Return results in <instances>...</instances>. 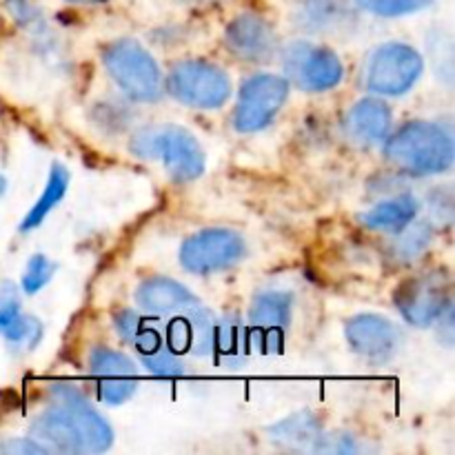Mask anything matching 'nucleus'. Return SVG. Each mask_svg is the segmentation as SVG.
Instances as JSON below:
<instances>
[{"instance_id":"9d476101","label":"nucleus","mask_w":455,"mask_h":455,"mask_svg":"<svg viewBox=\"0 0 455 455\" xmlns=\"http://www.w3.org/2000/svg\"><path fill=\"white\" fill-rule=\"evenodd\" d=\"M395 307L413 327H429L443 318L444 309L449 307L447 280L438 274L407 280L395 291Z\"/></svg>"},{"instance_id":"0eeeda50","label":"nucleus","mask_w":455,"mask_h":455,"mask_svg":"<svg viewBox=\"0 0 455 455\" xmlns=\"http://www.w3.org/2000/svg\"><path fill=\"white\" fill-rule=\"evenodd\" d=\"M289 96V83L274 74H256L243 84L238 107L234 111V127L240 133L265 129L283 109Z\"/></svg>"},{"instance_id":"bb28decb","label":"nucleus","mask_w":455,"mask_h":455,"mask_svg":"<svg viewBox=\"0 0 455 455\" xmlns=\"http://www.w3.org/2000/svg\"><path fill=\"white\" fill-rule=\"evenodd\" d=\"M404 235L398 240L395 249H398L400 258H416L425 251V247L431 240V227L427 222H418V225L404 227Z\"/></svg>"},{"instance_id":"5701e85b","label":"nucleus","mask_w":455,"mask_h":455,"mask_svg":"<svg viewBox=\"0 0 455 455\" xmlns=\"http://www.w3.org/2000/svg\"><path fill=\"white\" fill-rule=\"evenodd\" d=\"M89 367L98 380H132L138 378L136 364L124 354L107 347H98L89 355Z\"/></svg>"},{"instance_id":"7ed1b4c3","label":"nucleus","mask_w":455,"mask_h":455,"mask_svg":"<svg viewBox=\"0 0 455 455\" xmlns=\"http://www.w3.org/2000/svg\"><path fill=\"white\" fill-rule=\"evenodd\" d=\"M107 71L120 92L136 102H156L163 96V74L158 62L140 43L123 38L102 53Z\"/></svg>"},{"instance_id":"f8f14e48","label":"nucleus","mask_w":455,"mask_h":455,"mask_svg":"<svg viewBox=\"0 0 455 455\" xmlns=\"http://www.w3.org/2000/svg\"><path fill=\"white\" fill-rule=\"evenodd\" d=\"M347 342L367 360H389L400 347V331L391 320L376 314H360L345 327Z\"/></svg>"},{"instance_id":"2f4dec72","label":"nucleus","mask_w":455,"mask_h":455,"mask_svg":"<svg viewBox=\"0 0 455 455\" xmlns=\"http://www.w3.org/2000/svg\"><path fill=\"white\" fill-rule=\"evenodd\" d=\"M114 324L116 329H118L120 336L127 342H132L133 338H136V333L145 327V320H142L136 311H120L114 318Z\"/></svg>"},{"instance_id":"ddd939ff","label":"nucleus","mask_w":455,"mask_h":455,"mask_svg":"<svg viewBox=\"0 0 455 455\" xmlns=\"http://www.w3.org/2000/svg\"><path fill=\"white\" fill-rule=\"evenodd\" d=\"M213 338H216V318L203 307L187 305L185 311L176 315L167 327L169 351L176 355L191 354L198 358L209 355L213 351Z\"/></svg>"},{"instance_id":"412c9836","label":"nucleus","mask_w":455,"mask_h":455,"mask_svg":"<svg viewBox=\"0 0 455 455\" xmlns=\"http://www.w3.org/2000/svg\"><path fill=\"white\" fill-rule=\"evenodd\" d=\"M347 12L342 0H302L293 20L305 31H331L347 20Z\"/></svg>"},{"instance_id":"f704fd0d","label":"nucleus","mask_w":455,"mask_h":455,"mask_svg":"<svg viewBox=\"0 0 455 455\" xmlns=\"http://www.w3.org/2000/svg\"><path fill=\"white\" fill-rule=\"evenodd\" d=\"M69 3H83V4H92V3H100V0H69Z\"/></svg>"},{"instance_id":"1a4fd4ad","label":"nucleus","mask_w":455,"mask_h":455,"mask_svg":"<svg viewBox=\"0 0 455 455\" xmlns=\"http://www.w3.org/2000/svg\"><path fill=\"white\" fill-rule=\"evenodd\" d=\"M293 298L287 291L258 293L249 309V338L253 349L262 354H280L291 324Z\"/></svg>"},{"instance_id":"dca6fc26","label":"nucleus","mask_w":455,"mask_h":455,"mask_svg":"<svg viewBox=\"0 0 455 455\" xmlns=\"http://www.w3.org/2000/svg\"><path fill=\"white\" fill-rule=\"evenodd\" d=\"M136 302L147 314L163 315L185 309L187 305H194V293L185 284L158 275V278H147L138 284Z\"/></svg>"},{"instance_id":"6e6552de","label":"nucleus","mask_w":455,"mask_h":455,"mask_svg":"<svg viewBox=\"0 0 455 455\" xmlns=\"http://www.w3.org/2000/svg\"><path fill=\"white\" fill-rule=\"evenodd\" d=\"M244 256V240L225 227L203 229L189 235L180 247V265L189 274L207 275L235 265Z\"/></svg>"},{"instance_id":"aec40b11","label":"nucleus","mask_w":455,"mask_h":455,"mask_svg":"<svg viewBox=\"0 0 455 455\" xmlns=\"http://www.w3.org/2000/svg\"><path fill=\"white\" fill-rule=\"evenodd\" d=\"M418 209H420V204H418L416 198H411V196H400V198L385 200L378 207H373L371 212L364 213L363 222L369 229L400 234L404 227L416 220Z\"/></svg>"},{"instance_id":"72a5a7b5","label":"nucleus","mask_w":455,"mask_h":455,"mask_svg":"<svg viewBox=\"0 0 455 455\" xmlns=\"http://www.w3.org/2000/svg\"><path fill=\"white\" fill-rule=\"evenodd\" d=\"M4 189H7V180H4V176H0V198H3Z\"/></svg>"},{"instance_id":"4be33fe9","label":"nucleus","mask_w":455,"mask_h":455,"mask_svg":"<svg viewBox=\"0 0 455 455\" xmlns=\"http://www.w3.org/2000/svg\"><path fill=\"white\" fill-rule=\"evenodd\" d=\"M67 187H69V172H67V167H62V164H53L52 173H49L47 187H44L43 196L36 200V204L29 209L25 220H22L20 231H31L36 229V227L43 225V220L49 216V212L65 198Z\"/></svg>"},{"instance_id":"f03ea898","label":"nucleus","mask_w":455,"mask_h":455,"mask_svg":"<svg viewBox=\"0 0 455 455\" xmlns=\"http://www.w3.org/2000/svg\"><path fill=\"white\" fill-rule=\"evenodd\" d=\"M385 156L407 173H444L453 164V140L440 124L416 120L389 136Z\"/></svg>"},{"instance_id":"cd10ccee","label":"nucleus","mask_w":455,"mask_h":455,"mask_svg":"<svg viewBox=\"0 0 455 455\" xmlns=\"http://www.w3.org/2000/svg\"><path fill=\"white\" fill-rule=\"evenodd\" d=\"M142 363H145V367L149 369V373H154V376H158V378L185 376V367H182L180 360L176 358V354H172V351H164L163 347H160L158 351H154V354L142 355Z\"/></svg>"},{"instance_id":"473e14b6","label":"nucleus","mask_w":455,"mask_h":455,"mask_svg":"<svg viewBox=\"0 0 455 455\" xmlns=\"http://www.w3.org/2000/svg\"><path fill=\"white\" fill-rule=\"evenodd\" d=\"M132 345L136 347L138 354L140 355H149L154 354V351H158L160 347H163V338H160V333L156 331V329L151 327H142L140 331L136 333V338L132 340Z\"/></svg>"},{"instance_id":"4468645a","label":"nucleus","mask_w":455,"mask_h":455,"mask_svg":"<svg viewBox=\"0 0 455 455\" xmlns=\"http://www.w3.org/2000/svg\"><path fill=\"white\" fill-rule=\"evenodd\" d=\"M225 43L234 56L249 62L269 60L275 52V34L265 18L256 13H240L229 22Z\"/></svg>"},{"instance_id":"c756f323","label":"nucleus","mask_w":455,"mask_h":455,"mask_svg":"<svg viewBox=\"0 0 455 455\" xmlns=\"http://www.w3.org/2000/svg\"><path fill=\"white\" fill-rule=\"evenodd\" d=\"M18 315H20V300H18L16 287L9 280H3L0 283V331Z\"/></svg>"},{"instance_id":"c85d7f7f","label":"nucleus","mask_w":455,"mask_h":455,"mask_svg":"<svg viewBox=\"0 0 455 455\" xmlns=\"http://www.w3.org/2000/svg\"><path fill=\"white\" fill-rule=\"evenodd\" d=\"M138 378L132 380H100V398L107 404H123L136 394Z\"/></svg>"},{"instance_id":"f257e3e1","label":"nucleus","mask_w":455,"mask_h":455,"mask_svg":"<svg viewBox=\"0 0 455 455\" xmlns=\"http://www.w3.org/2000/svg\"><path fill=\"white\" fill-rule=\"evenodd\" d=\"M129 147L138 158L160 160L176 182L196 180L204 172V149L194 133L178 124H147L133 133Z\"/></svg>"},{"instance_id":"b1692460","label":"nucleus","mask_w":455,"mask_h":455,"mask_svg":"<svg viewBox=\"0 0 455 455\" xmlns=\"http://www.w3.org/2000/svg\"><path fill=\"white\" fill-rule=\"evenodd\" d=\"M4 336V340L12 347L22 351H34L38 347L40 338H43V324L34 315H18L13 323H9L7 327L0 331Z\"/></svg>"},{"instance_id":"c9c22d12","label":"nucleus","mask_w":455,"mask_h":455,"mask_svg":"<svg viewBox=\"0 0 455 455\" xmlns=\"http://www.w3.org/2000/svg\"><path fill=\"white\" fill-rule=\"evenodd\" d=\"M189 3H204V0H189Z\"/></svg>"},{"instance_id":"6ab92c4d","label":"nucleus","mask_w":455,"mask_h":455,"mask_svg":"<svg viewBox=\"0 0 455 455\" xmlns=\"http://www.w3.org/2000/svg\"><path fill=\"white\" fill-rule=\"evenodd\" d=\"M31 434L36 435L38 443L52 444L58 451L83 453L74 422L69 420L65 409L58 407V404L53 409H49V411H44L43 416L36 418L34 425H31Z\"/></svg>"},{"instance_id":"20e7f679","label":"nucleus","mask_w":455,"mask_h":455,"mask_svg":"<svg viewBox=\"0 0 455 455\" xmlns=\"http://www.w3.org/2000/svg\"><path fill=\"white\" fill-rule=\"evenodd\" d=\"M425 60L404 43H387L369 56L364 84L380 96H403L420 80Z\"/></svg>"},{"instance_id":"a211bd4d","label":"nucleus","mask_w":455,"mask_h":455,"mask_svg":"<svg viewBox=\"0 0 455 455\" xmlns=\"http://www.w3.org/2000/svg\"><path fill=\"white\" fill-rule=\"evenodd\" d=\"M251 338L249 329L238 315L229 314L216 323V338H213V351L218 355V363L227 369H240L247 364L251 354Z\"/></svg>"},{"instance_id":"393cba45","label":"nucleus","mask_w":455,"mask_h":455,"mask_svg":"<svg viewBox=\"0 0 455 455\" xmlns=\"http://www.w3.org/2000/svg\"><path fill=\"white\" fill-rule=\"evenodd\" d=\"M53 271H56V265H53L47 256H43V253L31 256L29 262H27L25 274H22V291H25L27 296L38 293L40 289L52 280Z\"/></svg>"},{"instance_id":"a878e982","label":"nucleus","mask_w":455,"mask_h":455,"mask_svg":"<svg viewBox=\"0 0 455 455\" xmlns=\"http://www.w3.org/2000/svg\"><path fill=\"white\" fill-rule=\"evenodd\" d=\"M434 0H358V4L367 12L378 16H407V13L420 12L429 7Z\"/></svg>"},{"instance_id":"39448f33","label":"nucleus","mask_w":455,"mask_h":455,"mask_svg":"<svg viewBox=\"0 0 455 455\" xmlns=\"http://www.w3.org/2000/svg\"><path fill=\"white\" fill-rule=\"evenodd\" d=\"M167 92L178 102L196 109H218L229 100V76L204 60H182L167 78Z\"/></svg>"},{"instance_id":"f3484780","label":"nucleus","mask_w":455,"mask_h":455,"mask_svg":"<svg viewBox=\"0 0 455 455\" xmlns=\"http://www.w3.org/2000/svg\"><path fill=\"white\" fill-rule=\"evenodd\" d=\"M345 124L354 140L363 142V145H373V142H380L389 133L391 109L387 107L385 100L363 98V100L351 107Z\"/></svg>"},{"instance_id":"423d86ee","label":"nucleus","mask_w":455,"mask_h":455,"mask_svg":"<svg viewBox=\"0 0 455 455\" xmlns=\"http://www.w3.org/2000/svg\"><path fill=\"white\" fill-rule=\"evenodd\" d=\"M283 67L287 78L305 92H327L342 80V62L336 52L320 44L289 43L283 49Z\"/></svg>"},{"instance_id":"9b49d317","label":"nucleus","mask_w":455,"mask_h":455,"mask_svg":"<svg viewBox=\"0 0 455 455\" xmlns=\"http://www.w3.org/2000/svg\"><path fill=\"white\" fill-rule=\"evenodd\" d=\"M53 403L65 409L69 420L74 422L76 434L80 438V447L87 453H102L114 443V431L107 425L105 418L87 403L78 389L69 385H53Z\"/></svg>"},{"instance_id":"7c9ffc66","label":"nucleus","mask_w":455,"mask_h":455,"mask_svg":"<svg viewBox=\"0 0 455 455\" xmlns=\"http://www.w3.org/2000/svg\"><path fill=\"white\" fill-rule=\"evenodd\" d=\"M0 453L9 455H49L47 444H40L36 438H9L0 443Z\"/></svg>"},{"instance_id":"2eb2a0df","label":"nucleus","mask_w":455,"mask_h":455,"mask_svg":"<svg viewBox=\"0 0 455 455\" xmlns=\"http://www.w3.org/2000/svg\"><path fill=\"white\" fill-rule=\"evenodd\" d=\"M271 443L287 451H320L327 447V434L323 431L318 416L311 411H298L269 427Z\"/></svg>"}]
</instances>
